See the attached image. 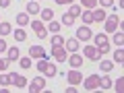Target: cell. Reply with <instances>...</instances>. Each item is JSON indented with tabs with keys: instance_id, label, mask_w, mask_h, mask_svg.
Instances as JSON below:
<instances>
[{
	"instance_id": "f35d334b",
	"label": "cell",
	"mask_w": 124,
	"mask_h": 93,
	"mask_svg": "<svg viewBox=\"0 0 124 93\" xmlns=\"http://www.w3.org/2000/svg\"><path fill=\"white\" fill-rule=\"evenodd\" d=\"M6 6H10V0H0V8H6Z\"/></svg>"
},
{
	"instance_id": "8992f818",
	"label": "cell",
	"mask_w": 124,
	"mask_h": 93,
	"mask_svg": "<svg viewBox=\"0 0 124 93\" xmlns=\"http://www.w3.org/2000/svg\"><path fill=\"white\" fill-rule=\"evenodd\" d=\"M50 52H52V56L56 58V62H66V48H64V46H56V48H52L50 50Z\"/></svg>"
},
{
	"instance_id": "1f68e13d",
	"label": "cell",
	"mask_w": 124,
	"mask_h": 93,
	"mask_svg": "<svg viewBox=\"0 0 124 93\" xmlns=\"http://www.w3.org/2000/svg\"><path fill=\"white\" fill-rule=\"evenodd\" d=\"M114 60L116 62H122L124 60V52H122V50H114Z\"/></svg>"
},
{
	"instance_id": "5bb4252c",
	"label": "cell",
	"mask_w": 124,
	"mask_h": 93,
	"mask_svg": "<svg viewBox=\"0 0 124 93\" xmlns=\"http://www.w3.org/2000/svg\"><path fill=\"white\" fill-rule=\"evenodd\" d=\"M6 52H8V62H17L19 58H21V52H19V48H17V46H13V48H8Z\"/></svg>"
},
{
	"instance_id": "60d3db41",
	"label": "cell",
	"mask_w": 124,
	"mask_h": 93,
	"mask_svg": "<svg viewBox=\"0 0 124 93\" xmlns=\"http://www.w3.org/2000/svg\"><path fill=\"white\" fill-rule=\"evenodd\" d=\"M56 4H66V0H54Z\"/></svg>"
},
{
	"instance_id": "603a6c76",
	"label": "cell",
	"mask_w": 124,
	"mask_h": 93,
	"mask_svg": "<svg viewBox=\"0 0 124 93\" xmlns=\"http://www.w3.org/2000/svg\"><path fill=\"white\" fill-rule=\"evenodd\" d=\"M72 23H75V17H72V15H68V13H64V15H62V25L70 27Z\"/></svg>"
},
{
	"instance_id": "cb8c5ba5",
	"label": "cell",
	"mask_w": 124,
	"mask_h": 93,
	"mask_svg": "<svg viewBox=\"0 0 124 93\" xmlns=\"http://www.w3.org/2000/svg\"><path fill=\"white\" fill-rule=\"evenodd\" d=\"M83 2V6L87 10H93V8H97V0H81Z\"/></svg>"
},
{
	"instance_id": "44dd1931",
	"label": "cell",
	"mask_w": 124,
	"mask_h": 93,
	"mask_svg": "<svg viewBox=\"0 0 124 93\" xmlns=\"http://www.w3.org/2000/svg\"><path fill=\"white\" fill-rule=\"evenodd\" d=\"M13 35H15V39H17V41H25V39H27V33H25V29H21V27H19V29L15 31Z\"/></svg>"
},
{
	"instance_id": "4fadbf2b",
	"label": "cell",
	"mask_w": 124,
	"mask_h": 93,
	"mask_svg": "<svg viewBox=\"0 0 124 93\" xmlns=\"http://www.w3.org/2000/svg\"><path fill=\"white\" fill-rule=\"evenodd\" d=\"M68 64H70L72 68H79L81 64H83V58H81V56H79L77 52H72L70 56H68Z\"/></svg>"
},
{
	"instance_id": "8d00e7d4",
	"label": "cell",
	"mask_w": 124,
	"mask_h": 93,
	"mask_svg": "<svg viewBox=\"0 0 124 93\" xmlns=\"http://www.w3.org/2000/svg\"><path fill=\"white\" fill-rule=\"evenodd\" d=\"M6 68H8V60H2L0 58V72H4Z\"/></svg>"
},
{
	"instance_id": "d6986e66",
	"label": "cell",
	"mask_w": 124,
	"mask_h": 93,
	"mask_svg": "<svg viewBox=\"0 0 124 93\" xmlns=\"http://www.w3.org/2000/svg\"><path fill=\"white\" fill-rule=\"evenodd\" d=\"M27 23H31L29 21V15H27V13H19L17 15V25L23 27V25H27Z\"/></svg>"
},
{
	"instance_id": "74e56055",
	"label": "cell",
	"mask_w": 124,
	"mask_h": 93,
	"mask_svg": "<svg viewBox=\"0 0 124 93\" xmlns=\"http://www.w3.org/2000/svg\"><path fill=\"white\" fill-rule=\"evenodd\" d=\"M6 50H8V46H6V41L2 39V37H0V54H2V52H6Z\"/></svg>"
},
{
	"instance_id": "7a4b0ae2",
	"label": "cell",
	"mask_w": 124,
	"mask_h": 93,
	"mask_svg": "<svg viewBox=\"0 0 124 93\" xmlns=\"http://www.w3.org/2000/svg\"><path fill=\"white\" fill-rule=\"evenodd\" d=\"M44 89H46V79H44V77H35V79L29 83V91H31V93L44 91Z\"/></svg>"
},
{
	"instance_id": "e0dca14e",
	"label": "cell",
	"mask_w": 124,
	"mask_h": 93,
	"mask_svg": "<svg viewBox=\"0 0 124 93\" xmlns=\"http://www.w3.org/2000/svg\"><path fill=\"white\" fill-rule=\"evenodd\" d=\"M10 31H13V27H10V23H6V21H2V23H0V37L8 35Z\"/></svg>"
},
{
	"instance_id": "30bf717a",
	"label": "cell",
	"mask_w": 124,
	"mask_h": 93,
	"mask_svg": "<svg viewBox=\"0 0 124 93\" xmlns=\"http://www.w3.org/2000/svg\"><path fill=\"white\" fill-rule=\"evenodd\" d=\"M91 29H89V27H79V29H77V39L79 41H89L91 39Z\"/></svg>"
},
{
	"instance_id": "9a60e30c",
	"label": "cell",
	"mask_w": 124,
	"mask_h": 93,
	"mask_svg": "<svg viewBox=\"0 0 124 93\" xmlns=\"http://www.w3.org/2000/svg\"><path fill=\"white\" fill-rule=\"evenodd\" d=\"M64 48H66V52H77L79 50V39H66L64 41Z\"/></svg>"
},
{
	"instance_id": "4dcf8cb0",
	"label": "cell",
	"mask_w": 124,
	"mask_h": 93,
	"mask_svg": "<svg viewBox=\"0 0 124 93\" xmlns=\"http://www.w3.org/2000/svg\"><path fill=\"white\" fill-rule=\"evenodd\" d=\"M97 50H99V54H101V56H103V54H108V52H110V44H108V41H106V44L97 46Z\"/></svg>"
},
{
	"instance_id": "277c9868",
	"label": "cell",
	"mask_w": 124,
	"mask_h": 93,
	"mask_svg": "<svg viewBox=\"0 0 124 93\" xmlns=\"http://www.w3.org/2000/svg\"><path fill=\"white\" fill-rule=\"evenodd\" d=\"M118 23H120V17L118 15H112V17H106V31L108 33H114L116 29H118Z\"/></svg>"
},
{
	"instance_id": "836d02e7",
	"label": "cell",
	"mask_w": 124,
	"mask_h": 93,
	"mask_svg": "<svg viewBox=\"0 0 124 93\" xmlns=\"http://www.w3.org/2000/svg\"><path fill=\"white\" fill-rule=\"evenodd\" d=\"M19 62L23 68H31V58H19Z\"/></svg>"
},
{
	"instance_id": "7c38bea8",
	"label": "cell",
	"mask_w": 124,
	"mask_h": 93,
	"mask_svg": "<svg viewBox=\"0 0 124 93\" xmlns=\"http://www.w3.org/2000/svg\"><path fill=\"white\" fill-rule=\"evenodd\" d=\"M91 15H93V23H101V21H106V17H108L101 6H99V8H93Z\"/></svg>"
},
{
	"instance_id": "ffe728a7",
	"label": "cell",
	"mask_w": 124,
	"mask_h": 93,
	"mask_svg": "<svg viewBox=\"0 0 124 93\" xmlns=\"http://www.w3.org/2000/svg\"><path fill=\"white\" fill-rule=\"evenodd\" d=\"M99 68H101L103 72H110L112 68H114V62H110V60H101V62H99Z\"/></svg>"
},
{
	"instance_id": "52a82bcc",
	"label": "cell",
	"mask_w": 124,
	"mask_h": 93,
	"mask_svg": "<svg viewBox=\"0 0 124 93\" xmlns=\"http://www.w3.org/2000/svg\"><path fill=\"white\" fill-rule=\"evenodd\" d=\"M66 81H68L70 85H79V83H83V75H81L77 68H72V70L66 72Z\"/></svg>"
},
{
	"instance_id": "5b68a950",
	"label": "cell",
	"mask_w": 124,
	"mask_h": 93,
	"mask_svg": "<svg viewBox=\"0 0 124 93\" xmlns=\"http://www.w3.org/2000/svg\"><path fill=\"white\" fill-rule=\"evenodd\" d=\"M31 29L35 31V35L39 37V39H46V37H48V31H46V27H44L41 21H31Z\"/></svg>"
},
{
	"instance_id": "ac0fdd59",
	"label": "cell",
	"mask_w": 124,
	"mask_h": 93,
	"mask_svg": "<svg viewBox=\"0 0 124 93\" xmlns=\"http://www.w3.org/2000/svg\"><path fill=\"white\" fill-rule=\"evenodd\" d=\"M39 15H41V19H44V21H54V10L52 8H44V10H39Z\"/></svg>"
},
{
	"instance_id": "d6a6232c",
	"label": "cell",
	"mask_w": 124,
	"mask_h": 93,
	"mask_svg": "<svg viewBox=\"0 0 124 93\" xmlns=\"http://www.w3.org/2000/svg\"><path fill=\"white\" fill-rule=\"evenodd\" d=\"M50 31H52V33H58V31H60V23L50 21Z\"/></svg>"
},
{
	"instance_id": "3957f363",
	"label": "cell",
	"mask_w": 124,
	"mask_h": 93,
	"mask_svg": "<svg viewBox=\"0 0 124 93\" xmlns=\"http://www.w3.org/2000/svg\"><path fill=\"white\" fill-rule=\"evenodd\" d=\"M83 87L87 89V91H93V89L99 87V75H89L87 79L83 81Z\"/></svg>"
},
{
	"instance_id": "6da1fadb",
	"label": "cell",
	"mask_w": 124,
	"mask_h": 93,
	"mask_svg": "<svg viewBox=\"0 0 124 93\" xmlns=\"http://www.w3.org/2000/svg\"><path fill=\"white\" fill-rule=\"evenodd\" d=\"M35 68L41 72V75H46V77H56V75H58L56 66H54L48 58H39V62H37V66H35Z\"/></svg>"
},
{
	"instance_id": "f546056e",
	"label": "cell",
	"mask_w": 124,
	"mask_h": 93,
	"mask_svg": "<svg viewBox=\"0 0 124 93\" xmlns=\"http://www.w3.org/2000/svg\"><path fill=\"white\" fill-rule=\"evenodd\" d=\"M114 44L116 46H122L124 44V35H122V33H114Z\"/></svg>"
},
{
	"instance_id": "9c48e42d",
	"label": "cell",
	"mask_w": 124,
	"mask_h": 93,
	"mask_svg": "<svg viewBox=\"0 0 124 93\" xmlns=\"http://www.w3.org/2000/svg\"><path fill=\"white\" fill-rule=\"evenodd\" d=\"M29 58H37V60L39 58H48V52L41 46H31L29 48Z\"/></svg>"
},
{
	"instance_id": "e575fe53",
	"label": "cell",
	"mask_w": 124,
	"mask_h": 93,
	"mask_svg": "<svg viewBox=\"0 0 124 93\" xmlns=\"http://www.w3.org/2000/svg\"><path fill=\"white\" fill-rule=\"evenodd\" d=\"M122 89H124V79H122V77H120V79L116 81V91L120 93V91H122Z\"/></svg>"
},
{
	"instance_id": "2e32d148",
	"label": "cell",
	"mask_w": 124,
	"mask_h": 93,
	"mask_svg": "<svg viewBox=\"0 0 124 93\" xmlns=\"http://www.w3.org/2000/svg\"><path fill=\"white\" fill-rule=\"evenodd\" d=\"M39 4H37V0H33V2H27V10H25V13L27 15H37V13H39Z\"/></svg>"
},
{
	"instance_id": "b9f144b4",
	"label": "cell",
	"mask_w": 124,
	"mask_h": 93,
	"mask_svg": "<svg viewBox=\"0 0 124 93\" xmlns=\"http://www.w3.org/2000/svg\"><path fill=\"white\" fill-rule=\"evenodd\" d=\"M72 2H75V0H66V4H72Z\"/></svg>"
},
{
	"instance_id": "d4e9b609",
	"label": "cell",
	"mask_w": 124,
	"mask_h": 93,
	"mask_svg": "<svg viewBox=\"0 0 124 93\" xmlns=\"http://www.w3.org/2000/svg\"><path fill=\"white\" fill-rule=\"evenodd\" d=\"M81 15H83V23H87V25H89V23H93V15H91V10L85 8V10H81Z\"/></svg>"
},
{
	"instance_id": "d590c367",
	"label": "cell",
	"mask_w": 124,
	"mask_h": 93,
	"mask_svg": "<svg viewBox=\"0 0 124 93\" xmlns=\"http://www.w3.org/2000/svg\"><path fill=\"white\" fill-rule=\"evenodd\" d=\"M114 4V0H99V6L101 8H108V6H112Z\"/></svg>"
},
{
	"instance_id": "484cf974",
	"label": "cell",
	"mask_w": 124,
	"mask_h": 93,
	"mask_svg": "<svg viewBox=\"0 0 124 93\" xmlns=\"http://www.w3.org/2000/svg\"><path fill=\"white\" fill-rule=\"evenodd\" d=\"M56 46H64V37L62 35H52V48H56Z\"/></svg>"
},
{
	"instance_id": "ba28073f",
	"label": "cell",
	"mask_w": 124,
	"mask_h": 93,
	"mask_svg": "<svg viewBox=\"0 0 124 93\" xmlns=\"http://www.w3.org/2000/svg\"><path fill=\"white\" fill-rule=\"evenodd\" d=\"M83 54H85V58H89V60H99V58H101V54H99V50L95 48V46H85Z\"/></svg>"
},
{
	"instance_id": "83f0119b",
	"label": "cell",
	"mask_w": 124,
	"mask_h": 93,
	"mask_svg": "<svg viewBox=\"0 0 124 93\" xmlns=\"http://www.w3.org/2000/svg\"><path fill=\"white\" fill-rule=\"evenodd\" d=\"M81 10H83V8H81L79 4H72V6H70V10H68V15H72V17L77 19V17L81 15Z\"/></svg>"
},
{
	"instance_id": "8fae6325",
	"label": "cell",
	"mask_w": 124,
	"mask_h": 93,
	"mask_svg": "<svg viewBox=\"0 0 124 93\" xmlns=\"http://www.w3.org/2000/svg\"><path fill=\"white\" fill-rule=\"evenodd\" d=\"M10 85H15V87H25L27 85V79L23 75H17V72H10Z\"/></svg>"
},
{
	"instance_id": "7402d4cb",
	"label": "cell",
	"mask_w": 124,
	"mask_h": 93,
	"mask_svg": "<svg viewBox=\"0 0 124 93\" xmlns=\"http://www.w3.org/2000/svg\"><path fill=\"white\" fill-rule=\"evenodd\" d=\"M99 87H101V89H110L112 87V79H110V77H101V79H99Z\"/></svg>"
},
{
	"instance_id": "f1b7e54d",
	"label": "cell",
	"mask_w": 124,
	"mask_h": 93,
	"mask_svg": "<svg viewBox=\"0 0 124 93\" xmlns=\"http://www.w3.org/2000/svg\"><path fill=\"white\" fill-rule=\"evenodd\" d=\"M10 85V77L8 75H0V87H8Z\"/></svg>"
},
{
	"instance_id": "4316f807",
	"label": "cell",
	"mask_w": 124,
	"mask_h": 93,
	"mask_svg": "<svg viewBox=\"0 0 124 93\" xmlns=\"http://www.w3.org/2000/svg\"><path fill=\"white\" fill-rule=\"evenodd\" d=\"M93 39H95V48H97V46H101V44H106V41H108V37L103 35V33H97V35L93 37Z\"/></svg>"
},
{
	"instance_id": "ab89813d",
	"label": "cell",
	"mask_w": 124,
	"mask_h": 93,
	"mask_svg": "<svg viewBox=\"0 0 124 93\" xmlns=\"http://www.w3.org/2000/svg\"><path fill=\"white\" fill-rule=\"evenodd\" d=\"M77 91H79V89H77V85H70V87L66 89V93H77Z\"/></svg>"
}]
</instances>
